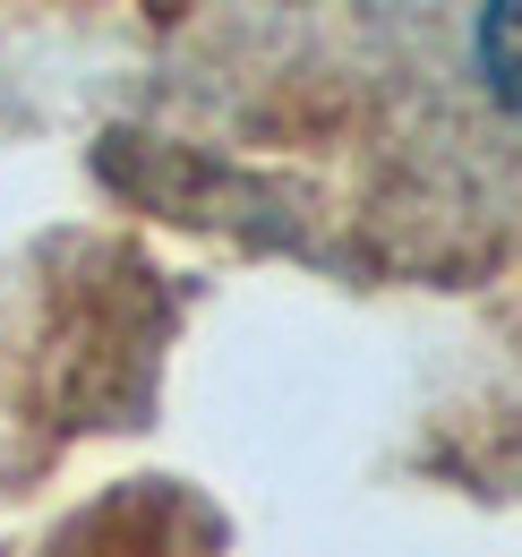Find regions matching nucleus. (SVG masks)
I'll return each instance as SVG.
<instances>
[{"label":"nucleus","mask_w":522,"mask_h":557,"mask_svg":"<svg viewBox=\"0 0 522 557\" xmlns=\"http://www.w3.org/2000/svg\"><path fill=\"white\" fill-rule=\"evenodd\" d=\"M480 77H488V95L522 112V0H488V17H480Z\"/></svg>","instance_id":"1"}]
</instances>
